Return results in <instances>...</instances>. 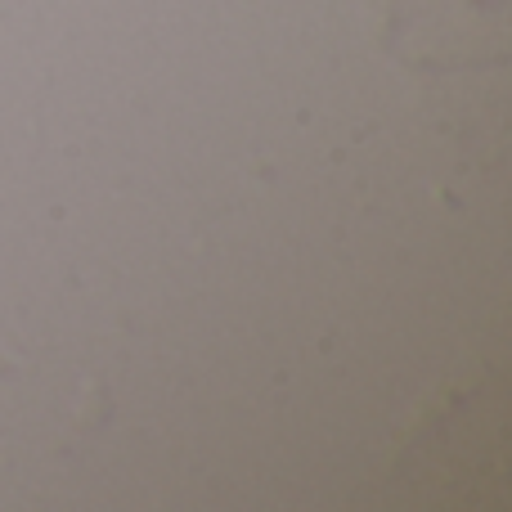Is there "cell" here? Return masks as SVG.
Instances as JSON below:
<instances>
[{"label": "cell", "mask_w": 512, "mask_h": 512, "mask_svg": "<svg viewBox=\"0 0 512 512\" xmlns=\"http://www.w3.org/2000/svg\"><path fill=\"white\" fill-rule=\"evenodd\" d=\"M391 50L423 72L504 59V0H391Z\"/></svg>", "instance_id": "obj_1"}]
</instances>
